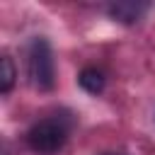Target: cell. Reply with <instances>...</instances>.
I'll return each mask as SVG.
<instances>
[{"label":"cell","mask_w":155,"mask_h":155,"mask_svg":"<svg viewBox=\"0 0 155 155\" xmlns=\"http://www.w3.org/2000/svg\"><path fill=\"white\" fill-rule=\"evenodd\" d=\"M68 133H70V124L63 116L41 119L27 131V145L39 155H53L65 145Z\"/></svg>","instance_id":"6da1fadb"},{"label":"cell","mask_w":155,"mask_h":155,"mask_svg":"<svg viewBox=\"0 0 155 155\" xmlns=\"http://www.w3.org/2000/svg\"><path fill=\"white\" fill-rule=\"evenodd\" d=\"M27 73L36 90H51L56 82V65L53 51L46 39L36 36L27 44Z\"/></svg>","instance_id":"7a4b0ae2"},{"label":"cell","mask_w":155,"mask_h":155,"mask_svg":"<svg viewBox=\"0 0 155 155\" xmlns=\"http://www.w3.org/2000/svg\"><path fill=\"white\" fill-rule=\"evenodd\" d=\"M148 2H138V0H119L109 5V15L124 24H136L145 12H148Z\"/></svg>","instance_id":"3957f363"},{"label":"cell","mask_w":155,"mask_h":155,"mask_svg":"<svg viewBox=\"0 0 155 155\" xmlns=\"http://www.w3.org/2000/svg\"><path fill=\"white\" fill-rule=\"evenodd\" d=\"M78 82H80V87L85 90V92H90V94H99L102 90H104V85H107V78H104V73L99 70V68H82L80 70V75H78Z\"/></svg>","instance_id":"277c9868"},{"label":"cell","mask_w":155,"mask_h":155,"mask_svg":"<svg viewBox=\"0 0 155 155\" xmlns=\"http://www.w3.org/2000/svg\"><path fill=\"white\" fill-rule=\"evenodd\" d=\"M15 78H17V73H15V63H12V58L5 53L2 58H0V92H10L12 90V85H15Z\"/></svg>","instance_id":"5b68a950"},{"label":"cell","mask_w":155,"mask_h":155,"mask_svg":"<svg viewBox=\"0 0 155 155\" xmlns=\"http://www.w3.org/2000/svg\"><path fill=\"white\" fill-rule=\"evenodd\" d=\"M104 155H126V153H104Z\"/></svg>","instance_id":"8992f818"}]
</instances>
